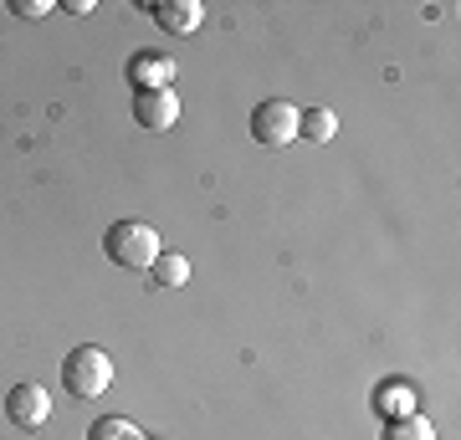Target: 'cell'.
Segmentation results:
<instances>
[{
  "mask_svg": "<svg viewBox=\"0 0 461 440\" xmlns=\"http://www.w3.org/2000/svg\"><path fill=\"white\" fill-rule=\"evenodd\" d=\"M103 246H108V261L113 266H129V272H149L159 261V251H165L159 230L149 226V220H118V226H108Z\"/></svg>",
  "mask_w": 461,
  "mask_h": 440,
  "instance_id": "6da1fadb",
  "label": "cell"
},
{
  "mask_svg": "<svg viewBox=\"0 0 461 440\" xmlns=\"http://www.w3.org/2000/svg\"><path fill=\"white\" fill-rule=\"evenodd\" d=\"M11 11H16V16H26V21H41L51 11V0H11Z\"/></svg>",
  "mask_w": 461,
  "mask_h": 440,
  "instance_id": "8fae6325",
  "label": "cell"
},
{
  "mask_svg": "<svg viewBox=\"0 0 461 440\" xmlns=\"http://www.w3.org/2000/svg\"><path fill=\"white\" fill-rule=\"evenodd\" d=\"M149 272H154V287H185V282H190V256H180V251H159V261H154Z\"/></svg>",
  "mask_w": 461,
  "mask_h": 440,
  "instance_id": "9c48e42d",
  "label": "cell"
},
{
  "mask_svg": "<svg viewBox=\"0 0 461 440\" xmlns=\"http://www.w3.org/2000/svg\"><path fill=\"white\" fill-rule=\"evenodd\" d=\"M154 21L169 36H195L200 21H205V5L200 0H165V5H154Z\"/></svg>",
  "mask_w": 461,
  "mask_h": 440,
  "instance_id": "8992f818",
  "label": "cell"
},
{
  "mask_svg": "<svg viewBox=\"0 0 461 440\" xmlns=\"http://www.w3.org/2000/svg\"><path fill=\"white\" fill-rule=\"evenodd\" d=\"M384 440H436V430H430L426 415H395V420L384 425Z\"/></svg>",
  "mask_w": 461,
  "mask_h": 440,
  "instance_id": "30bf717a",
  "label": "cell"
},
{
  "mask_svg": "<svg viewBox=\"0 0 461 440\" xmlns=\"http://www.w3.org/2000/svg\"><path fill=\"white\" fill-rule=\"evenodd\" d=\"M297 113H303V108H293L287 98L257 103V113H251V139L262 148H287L297 139Z\"/></svg>",
  "mask_w": 461,
  "mask_h": 440,
  "instance_id": "3957f363",
  "label": "cell"
},
{
  "mask_svg": "<svg viewBox=\"0 0 461 440\" xmlns=\"http://www.w3.org/2000/svg\"><path fill=\"white\" fill-rule=\"evenodd\" d=\"M333 133H339V118L329 108H303L297 113V139H308V144H329Z\"/></svg>",
  "mask_w": 461,
  "mask_h": 440,
  "instance_id": "ba28073f",
  "label": "cell"
},
{
  "mask_svg": "<svg viewBox=\"0 0 461 440\" xmlns=\"http://www.w3.org/2000/svg\"><path fill=\"white\" fill-rule=\"evenodd\" d=\"M129 77H133V93H149V87H169L175 82V62L159 57V51H139L129 62Z\"/></svg>",
  "mask_w": 461,
  "mask_h": 440,
  "instance_id": "52a82bcc",
  "label": "cell"
},
{
  "mask_svg": "<svg viewBox=\"0 0 461 440\" xmlns=\"http://www.w3.org/2000/svg\"><path fill=\"white\" fill-rule=\"evenodd\" d=\"M5 415H11L16 430H41L51 415V394L41 384H16V390L5 394Z\"/></svg>",
  "mask_w": 461,
  "mask_h": 440,
  "instance_id": "5b68a950",
  "label": "cell"
},
{
  "mask_svg": "<svg viewBox=\"0 0 461 440\" xmlns=\"http://www.w3.org/2000/svg\"><path fill=\"white\" fill-rule=\"evenodd\" d=\"M62 384L72 400H98L113 384V359L103 348H93V343H83V348H72L62 359Z\"/></svg>",
  "mask_w": 461,
  "mask_h": 440,
  "instance_id": "7a4b0ae2",
  "label": "cell"
},
{
  "mask_svg": "<svg viewBox=\"0 0 461 440\" xmlns=\"http://www.w3.org/2000/svg\"><path fill=\"white\" fill-rule=\"evenodd\" d=\"M133 118H139V129H149V133L175 129V123H180V98H175V87L133 93Z\"/></svg>",
  "mask_w": 461,
  "mask_h": 440,
  "instance_id": "277c9868",
  "label": "cell"
}]
</instances>
